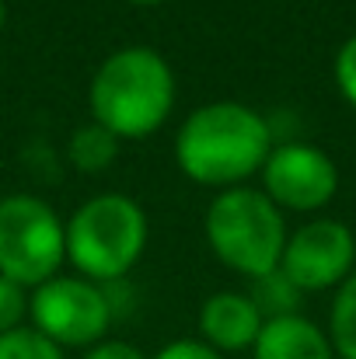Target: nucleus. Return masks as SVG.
I'll return each mask as SVG.
<instances>
[{
  "label": "nucleus",
  "instance_id": "nucleus-20",
  "mask_svg": "<svg viewBox=\"0 0 356 359\" xmlns=\"http://www.w3.org/2000/svg\"><path fill=\"white\" fill-rule=\"evenodd\" d=\"M129 4H161V0H129Z\"/></svg>",
  "mask_w": 356,
  "mask_h": 359
},
{
  "label": "nucleus",
  "instance_id": "nucleus-13",
  "mask_svg": "<svg viewBox=\"0 0 356 359\" xmlns=\"http://www.w3.org/2000/svg\"><path fill=\"white\" fill-rule=\"evenodd\" d=\"M297 286L276 269V272H269V276H262L258 279V297H251L255 300V307L262 311V314H269V318H283V314H294V307H297Z\"/></svg>",
  "mask_w": 356,
  "mask_h": 359
},
{
  "label": "nucleus",
  "instance_id": "nucleus-1",
  "mask_svg": "<svg viewBox=\"0 0 356 359\" xmlns=\"http://www.w3.org/2000/svg\"><path fill=\"white\" fill-rule=\"evenodd\" d=\"M272 154V133L258 112L237 102L196 109L175 136L178 168L199 185H235Z\"/></svg>",
  "mask_w": 356,
  "mask_h": 359
},
{
  "label": "nucleus",
  "instance_id": "nucleus-10",
  "mask_svg": "<svg viewBox=\"0 0 356 359\" xmlns=\"http://www.w3.org/2000/svg\"><path fill=\"white\" fill-rule=\"evenodd\" d=\"M255 359H332V342L301 314H283L262 321L255 339Z\"/></svg>",
  "mask_w": 356,
  "mask_h": 359
},
{
  "label": "nucleus",
  "instance_id": "nucleus-8",
  "mask_svg": "<svg viewBox=\"0 0 356 359\" xmlns=\"http://www.w3.org/2000/svg\"><path fill=\"white\" fill-rule=\"evenodd\" d=\"M262 178L265 196L286 210H322L339 189V171L332 157L308 143L276 147L262 164Z\"/></svg>",
  "mask_w": 356,
  "mask_h": 359
},
{
  "label": "nucleus",
  "instance_id": "nucleus-11",
  "mask_svg": "<svg viewBox=\"0 0 356 359\" xmlns=\"http://www.w3.org/2000/svg\"><path fill=\"white\" fill-rule=\"evenodd\" d=\"M70 161L81 171H105L116 161V136L98 122L81 126L70 140Z\"/></svg>",
  "mask_w": 356,
  "mask_h": 359
},
{
  "label": "nucleus",
  "instance_id": "nucleus-9",
  "mask_svg": "<svg viewBox=\"0 0 356 359\" xmlns=\"http://www.w3.org/2000/svg\"><path fill=\"white\" fill-rule=\"evenodd\" d=\"M199 328L206 335V346L217 353H241L251 349L262 332V311L244 293H213L203 304Z\"/></svg>",
  "mask_w": 356,
  "mask_h": 359
},
{
  "label": "nucleus",
  "instance_id": "nucleus-14",
  "mask_svg": "<svg viewBox=\"0 0 356 359\" xmlns=\"http://www.w3.org/2000/svg\"><path fill=\"white\" fill-rule=\"evenodd\" d=\"M0 359H63V353L35 328H14L0 335Z\"/></svg>",
  "mask_w": 356,
  "mask_h": 359
},
{
  "label": "nucleus",
  "instance_id": "nucleus-6",
  "mask_svg": "<svg viewBox=\"0 0 356 359\" xmlns=\"http://www.w3.org/2000/svg\"><path fill=\"white\" fill-rule=\"evenodd\" d=\"M28 311L39 335L70 349L98 342L112 321V304L98 286L84 279H60V276L35 286Z\"/></svg>",
  "mask_w": 356,
  "mask_h": 359
},
{
  "label": "nucleus",
  "instance_id": "nucleus-5",
  "mask_svg": "<svg viewBox=\"0 0 356 359\" xmlns=\"http://www.w3.org/2000/svg\"><path fill=\"white\" fill-rule=\"evenodd\" d=\"M67 255V227L35 196L0 199V276L18 286H42Z\"/></svg>",
  "mask_w": 356,
  "mask_h": 359
},
{
  "label": "nucleus",
  "instance_id": "nucleus-7",
  "mask_svg": "<svg viewBox=\"0 0 356 359\" xmlns=\"http://www.w3.org/2000/svg\"><path fill=\"white\" fill-rule=\"evenodd\" d=\"M356 258V241L346 224L339 220H315L301 227L294 238L286 241L279 272L301 290L315 293L325 286H336L346 279L350 265Z\"/></svg>",
  "mask_w": 356,
  "mask_h": 359
},
{
  "label": "nucleus",
  "instance_id": "nucleus-19",
  "mask_svg": "<svg viewBox=\"0 0 356 359\" xmlns=\"http://www.w3.org/2000/svg\"><path fill=\"white\" fill-rule=\"evenodd\" d=\"M4 21H7V11H4V0H0V28H4Z\"/></svg>",
  "mask_w": 356,
  "mask_h": 359
},
{
  "label": "nucleus",
  "instance_id": "nucleus-16",
  "mask_svg": "<svg viewBox=\"0 0 356 359\" xmlns=\"http://www.w3.org/2000/svg\"><path fill=\"white\" fill-rule=\"evenodd\" d=\"M336 81H339V91L346 95V102L356 105V35L350 42H343V49L336 56Z\"/></svg>",
  "mask_w": 356,
  "mask_h": 359
},
{
  "label": "nucleus",
  "instance_id": "nucleus-18",
  "mask_svg": "<svg viewBox=\"0 0 356 359\" xmlns=\"http://www.w3.org/2000/svg\"><path fill=\"white\" fill-rule=\"evenodd\" d=\"M84 359H143V353L126 342H98Z\"/></svg>",
  "mask_w": 356,
  "mask_h": 359
},
{
  "label": "nucleus",
  "instance_id": "nucleus-12",
  "mask_svg": "<svg viewBox=\"0 0 356 359\" xmlns=\"http://www.w3.org/2000/svg\"><path fill=\"white\" fill-rule=\"evenodd\" d=\"M332 346L343 359H356V276H350L332 304Z\"/></svg>",
  "mask_w": 356,
  "mask_h": 359
},
{
  "label": "nucleus",
  "instance_id": "nucleus-15",
  "mask_svg": "<svg viewBox=\"0 0 356 359\" xmlns=\"http://www.w3.org/2000/svg\"><path fill=\"white\" fill-rule=\"evenodd\" d=\"M25 314H28L25 286H18V283H11L7 276H0V335L14 332Z\"/></svg>",
  "mask_w": 356,
  "mask_h": 359
},
{
  "label": "nucleus",
  "instance_id": "nucleus-2",
  "mask_svg": "<svg viewBox=\"0 0 356 359\" xmlns=\"http://www.w3.org/2000/svg\"><path fill=\"white\" fill-rule=\"evenodd\" d=\"M175 105V74L168 60L147 46L112 53L91 81L95 122L112 136H150Z\"/></svg>",
  "mask_w": 356,
  "mask_h": 359
},
{
  "label": "nucleus",
  "instance_id": "nucleus-17",
  "mask_svg": "<svg viewBox=\"0 0 356 359\" xmlns=\"http://www.w3.org/2000/svg\"><path fill=\"white\" fill-rule=\"evenodd\" d=\"M154 359H220L217 349H210L206 342H192V339H178L171 346H164Z\"/></svg>",
  "mask_w": 356,
  "mask_h": 359
},
{
  "label": "nucleus",
  "instance_id": "nucleus-4",
  "mask_svg": "<svg viewBox=\"0 0 356 359\" xmlns=\"http://www.w3.org/2000/svg\"><path fill=\"white\" fill-rule=\"evenodd\" d=\"M147 248V217L143 210L119 192L88 199L67 224V258L88 279H119L126 276Z\"/></svg>",
  "mask_w": 356,
  "mask_h": 359
},
{
  "label": "nucleus",
  "instance_id": "nucleus-3",
  "mask_svg": "<svg viewBox=\"0 0 356 359\" xmlns=\"http://www.w3.org/2000/svg\"><path fill=\"white\" fill-rule=\"evenodd\" d=\"M206 238L213 255L241 276L262 279L279 269L286 227L279 206L255 189H228L210 203Z\"/></svg>",
  "mask_w": 356,
  "mask_h": 359
}]
</instances>
